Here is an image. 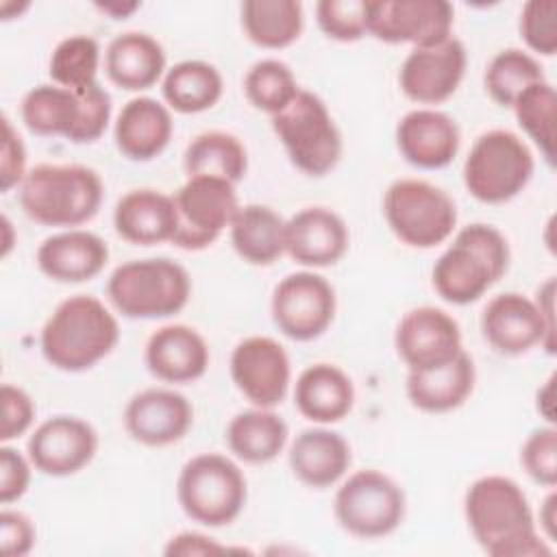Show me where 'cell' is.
<instances>
[{
    "mask_svg": "<svg viewBox=\"0 0 557 557\" xmlns=\"http://www.w3.org/2000/svg\"><path fill=\"white\" fill-rule=\"evenodd\" d=\"M187 176H211L237 185L248 170L246 146L226 131H205L196 135L183 154Z\"/></svg>",
    "mask_w": 557,
    "mask_h": 557,
    "instance_id": "836d02e7",
    "label": "cell"
},
{
    "mask_svg": "<svg viewBox=\"0 0 557 557\" xmlns=\"http://www.w3.org/2000/svg\"><path fill=\"white\" fill-rule=\"evenodd\" d=\"M553 389H555V374H550L544 385L537 389V396H535V407H537V413L548 422V424H555V409H553Z\"/></svg>",
    "mask_w": 557,
    "mask_h": 557,
    "instance_id": "681fc988",
    "label": "cell"
},
{
    "mask_svg": "<svg viewBox=\"0 0 557 557\" xmlns=\"http://www.w3.org/2000/svg\"><path fill=\"white\" fill-rule=\"evenodd\" d=\"M0 403H2V420H0V440L2 444L24 435L33 420H35V403L30 394L17 385L4 383L0 387Z\"/></svg>",
    "mask_w": 557,
    "mask_h": 557,
    "instance_id": "7bdbcfd3",
    "label": "cell"
},
{
    "mask_svg": "<svg viewBox=\"0 0 557 557\" xmlns=\"http://www.w3.org/2000/svg\"><path fill=\"white\" fill-rule=\"evenodd\" d=\"M285 224L268 205H239L228 226L233 250L250 265H272L285 255Z\"/></svg>",
    "mask_w": 557,
    "mask_h": 557,
    "instance_id": "1f68e13d",
    "label": "cell"
},
{
    "mask_svg": "<svg viewBox=\"0 0 557 557\" xmlns=\"http://www.w3.org/2000/svg\"><path fill=\"white\" fill-rule=\"evenodd\" d=\"M35 466L30 463L28 455H22L20 450L11 446L0 448V500L2 505H11L20 500L30 485V470Z\"/></svg>",
    "mask_w": 557,
    "mask_h": 557,
    "instance_id": "f6af8a7d",
    "label": "cell"
},
{
    "mask_svg": "<svg viewBox=\"0 0 557 557\" xmlns=\"http://www.w3.org/2000/svg\"><path fill=\"white\" fill-rule=\"evenodd\" d=\"M509 259L507 237L496 226L468 224L437 257L431 272L433 287L450 305L476 302L507 274Z\"/></svg>",
    "mask_w": 557,
    "mask_h": 557,
    "instance_id": "3957f363",
    "label": "cell"
},
{
    "mask_svg": "<svg viewBox=\"0 0 557 557\" xmlns=\"http://www.w3.org/2000/svg\"><path fill=\"white\" fill-rule=\"evenodd\" d=\"M120 324L96 296L74 294L61 300L41 329L44 359L63 372H85L113 352Z\"/></svg>",
    "mask_w": 557,
    "mask_h": 557,
    "instance_id": "7a4b0ae2",
    "label": "cell"
},
{
    "mask_svg": "<svg viewBox=\"0 0 557 557\" xmlns=\"http://www.w3.org/2000/svg\"><path fill=\"white\" fill-rule=\"evenodd\" d=\"M239 11L246 37L265 50L292 46L305 26V13L298 0H246Z\"/></svg>",
    "mask_w": 557,
    "mask_h": 557,
    "instance_id": "e575fe53",
    "label": "cell"
},
{
    "mask_svg": "<svg viewBox=\"0 0 557 557\" xmlns=\"http://www.w3.org/2000/svg\"><path fill=\"white\" fill-rule=\"evenodd\" d=\"M466 67V46L448 37L433 46L411 48L398 72V87L418 104H440L459 89Z\"/></svg>",
    "mask_w": 557,
    "mask_h": 557,
    "instance_id": "2e32d148",
    "label": "cell"
},
{
    "mask_svg": "<svg viewBox=\"0 0 557 557\" xmlns=\"http://www.w3.org/2000/svg\"><path fill=\"white\" fill-rule=\"evenodd\" d=\"M403 487L379 470H357L335 492L333 513L339 527L361 540L392 535L405 520Z\"/></svg>",
    "mask_w": 557,
    "mask_h": 557,
    "instance_id": "8fae6325",
    "label": "cell"
},
{
    "mask_svg": "<svg viewBox=\"0 0 557 557\" xmlns=\"http://www.w3.org/2000/svg\"><path fill=\"white\" fill-rule=\"evenodd\" d=\"M100 46L89 35H70L61 39L48 61L50 81L72 91H85L98 83Z\"/></svg>",
    "mask_w": 557,
    "mask_h": 557,
    "instance_id": "74e56055",
    "label": "cell"
},
{
    "mask_svg": "<svg viewBox=\"0 0 557 557\" xmlns=\"http://www.w3.org/2000/svg\"><path fill=\"white\" fill-rule=\"evenodd\" d=\"M300 91L294 72L278 59H261L252 63L244 76V94L248 102L270 115L285 109Z\"/></svg>",
    "mask_w": 557,
    "mask_h": 557,
    "instance_id": "f35d334b",
    "label": "cell"
},
{
    "mask_svg": "<svg viewBox=\"0 0 557 557\" xmlns=\"http://www.w3.org/2000/svg\"><path fill=\"white\" fill-rule=\"evenodd\" d=\"M104 72L124 91H144L163 81L165 50L148 33L126 30L115 35L104 50Z\"/></svg>",
    "mask_w": 557,
    "mask_h": 557,
    "instance_id": "f1b7e54d",
    "label": "cell"
},
{
    "mask_svg": "<svg viewBox=\"0 0 557 557\" xmlns=\"http://www.w3.org/2000/svg\"><path fill=\"white\" fill-rule=\"evenodd\" d=\"M461 133L457 122L437 109L420 107L407 111L396 124V148L400 157L420 170H442L459 152Z\"/></svg>",
    "mask_w": 557,
    "mask_h": 557,
    "instance_id": "44dd1931",
    "label": "cell"
},
{
    "mask_svg": "<svg viewBox=\"0 0 557 557\" xmlns=\"http://www.w3.org/2000/svg\"><path fill=\"white\" fill-rule=\"evenodd\" d=\"M389 231L411 248H435L457 226V205L437 185L422 178H398L383 194Z\"/></svg>",
    "mask_w": 557,
    "mask_h": 557,
    "instance_id": "30bf717a",
    "label": "cell"
},
{
    "mask_svg": "<svg viewBox=\"0 0 557 557\" xmlns=\"http://www.w3.org/2000/svg\"><path fill=\"white\" fill-rule=\"evenodd\" d=\"M37 268L57 283H85L96 278L107 261V242L85 228H65L46 237L35 255Z\"/></svg>",
    "mask_w": 557,
    "mask_h": 557,
    "instance_id": "603a6c76",
    "label": "cell"
},
{
    "mask_svg": "<svg viewBox=\"0 0 557 557\" xmlns=\"http://www.w3.org/2000/svg\"><path fill=\"white\" fill-rule=\"evenodd\" d=\"M542 63L522 48H505L492 57L487 63L483 83L487 96L500 104L511 109L516 98L531 87L533 83L544 81Z\"/></svg>",
    "mask_w": 557,
    "mask_h": 557,
    "instance_id": "d590c367",
    "label": "cell"
},
{
    "mask_svg": "<svg viewBox=\"0 0 557 557\" xmlns=\"http://www.w3.org/2000/svg\"><path fill=\"white\" fill-rule=\"evenodd\" d=\"M294 405L313 424L344 420L355 405V385L335 363H313L294 383Z\"/></svg>",
    "mask_w": 557,
    "mask_h": 557,
    "instance_id": "f546056e",
    "label": "cell"
},
{
    "mask_svg": "<svg viewBox=\"0 0 557 557\" xmlns=\"http://www.w3.org/2000/svg\"><path fill=\"white\" fill-rule=\"evenodd\" d=\"M533 172L535 159L527 141L507 128H492L474 139L463 161V185L479 202L503 205L529 185Z\"/></svg>",
    "mask_w": 557,
    "mask_h": 557,
    "instance_id": "ba28073f",
    "label": "cell"
},
{
    "mask_svg": "<svg viewBox=\"0 0 557 557\" xmlns=\"http://www.w3.org/2000/svg\"><path fill=\"white\" fill-rule=\"evenodd\" d=\"M176 498L189 520L218 529L239 518L246 507L248 483L231 457L200 453L181 468Z\"/></svg>",
    "mask_w": 557,
    "mask_h": 557,
    "instance_id": "52a82bcc",
    "label": "cell"
},
{
    "mask_svg": "<svg viewBox=\"0 0 557 557\" xmlns=\"http://www.w3.org/2000/svg\"><path fill=\"white\" fill-rule=\"evenodd\" d=\"M481 333L498 355L518 357L535 346L555 355V342L546 333L535 300L520 292H503L487 300L481 313Z\"/></svg>",
    "mask_w": 557,
    "mask_h": 557,
    "instance_id": "ac0fdd59",
    "label": "cell"
},
{
    "mask_svg": "<svg viewBox=\"0 0 557 557\" xmlns=\"http://www.w3.org/2000/svg\"><path fill=\"white\" fill-rule=\"evenodd\" d=\"M22 211L44 226L76 228L89 222L104 196L94 168L81 163H39L17 187Z\"/></svg>",
    "mask_w": 557,
    "mask_h": 557,
    "instance_id": "277c9868",
    "label": "cell"
},
{
    "mask_svg": "<svg viewBox=\"0 0 557 557\" xmlns=\"http://www.w3.org/2000/svg\"><path fill=\"white\" fill-rule=\"evenodd\" d=\"M111 96L100 83L85 91L44 83L24 94L20 115L35 135L91 144L104 135L111 122Z\"/></svg>",
    "mask_w": 557,
    "mask_h": 557,
    "instance_id": "8992f818",
    "label": "cell"
},
{
    "mask_svg": "<svg viewBox=\"0 0 557 557\" xmlns=\"http://www.w3.org/2000/svg\"><path fill=\"white\" fill-rule=\"evenodd\" d=\"M394 346L409 370L437 368L463 350L457 320L444 309L429 305L409 309L400 318Z\"/></svg>",
    "mask_w": 557,
    "mask_h": 557,
    "instance_id": "d6986e66",
    "label": "cell"
},
{
    "mask_svg": "<svg viewBox=\"0 0 557 557\" xmlns=\"http://www.w3.org/2000/svg\"><path fill=\"white\" fill-rule=\"evenodd\" d=\"M209 359L205 337L187 324H165L157 329L144 350L148 372L163 383L198 381L207 372Z\"/></svg>",
    "mask_w": 557,
    "mask_h": 557,
    "instance_id": "cb8c5ba5",
    "label": "cell"
},
{
    "mask_svg": "<svg viewBox=\"0 0 557 557\" xmlns=\"http://www.w3.org/2000/svg\"><path fill=\"white\" fill-rule=\"evenodd\" d=\"M366 0H320L315 20L320 30L335 41L352 44L368 35Z\"/></svg>",
    "mask_w": 557,
    "mask_h": 557,
    "instance_id": "ab89813d",
    "label": "cell"
},
{
    "mask_svg": "<svg viewBox=\"0 0 557 557\" xmlns=\"http://www.w3.org/2000/svg\"><path fill=\"white\" fill-rule=\"evenodd\" d=\"M524 472L544 487L557 485V429L555 424L540 426L529 433L520 448Z\"/></svg>",
    "mask_w": 557,
    "mask_h": 557,
    "instance_id": "60d3db41",
    "label": "cell"
},
{
    "mask_svg": "<svg viewBox=\"0 0 557 557\" xmlns=\"http://www.w3.org/2000/svg\"><path fill=\"white\" fill-rule=\"evenodd\" d=\"M335 289L313 270L292 272L272 292L270 311L274 326L294 342L318 339L333 324Z\"/></svg>",
    "mask_w": 557,
    "mask_h": 557,
    "instance_id": "4fadbf2b",
    "label": "cell"
},
{
    "mask_svg": "<svg viewBox=\"0 0 557 557\" xmlns=\"http://www.w3.org/2000/svg\"><path fill=\"white\" fill-rule=\"evenodd\" d=\"M537 522H540V533L548 540V542H555V527H557V494L555 490L550 487L548 496L542 500L540 505V516H537Z\"/></svg>",
    "mask_w": 557,
    "mask_h": 557,
    "instance_id": "c3c4849f",
    "label": "cell"
},
{
    "mask_svg": "<svg viewBox=\"0 0 557 557\" xmlns=\"http://www.w3.org/2000/svg\"><path fill=\"white\" fill-rule=\"evenodd\" d=\"M194 422L189 400L170 387H148L131 396L124 407L126 433L150 448L181 442Z\"/></svg>",
    "mask_w": 557,
    "mask_h": 557,
    "instance_id": "ffe728a7",
    "label": "cell"
},
{
    "mask_svg": "<svg viewBox=\"0 0 557 557\" xmlns=\"http://www.w3.org/2000/svg\"><path fill=\"white\" fill-rule=\"evenodd\" d=\"M115 233L133 246L172 242L176 233L174 196L152 187H137L120 196L113 209Z\"/></svg>",
    "mask_w": 557,
    "mask_h": 557,
    "instance_id": "484cf974",
    "label": "cell"
},
{
    "mask_svg": "<svg viewBox=\"0 0 557 557\" xmlns=\"http://www.w3.org/2000/svg\"><path fill=\"white\" fill-rule=\"evenodd\" d=\"M272 131L292 165L307 176H324L342 159V133L324 100L313 91L300 89L285 109L272 115Z\"/></svg>",
    "mask_w": 557,
    "mask_h": 557,
    "instance_id": "9c48e42d",
    "label": "cell"
},
{
    "mask_svg": "<svg viewBox=\"0 0 557 557\" xmlns=\"http://www.w3.org/2000/svg\"><path fill=\"white\" fill-rule=\"evenodd\" d=\"M174 133V120L168 104L150 96L131 98L115 117V148L131 161H150L159 157Z\"/></svg>",
    "mask_w": 557,
    "mask_h": 557,
    "instance_id": "d4e9b609",
    "label": "cell"
},
{
    "mask_svg": "<svg viewBox=\"0 0 557 557\" xmlns=\"http://www.w3.org/2000/svg\"><path fill=\"white\" fill-rule=\"evenodd\" d=\"M165 555H222L228 553L226 546L218 544L213 537L198 533V531H183L178 535H172L165 550Z\"/></svg>",
    "mask_w": 557,
    "mask_h": 557,
    "instance_id": "7dc6e473",
    "label": "cell"
},
{
    "mask_svg": "<svg viewBox=\"0 0 557 557\" xmlns=\"http://www.w3.org/2000/svg\"><path fill=\"white\" fill-rule=\"evenodd\" d=\"M463 516L472 537L490 557L553 555L527 494L509 476L485 474L472 481L466 490Z\"/></svg>",
    "mask_w": 557,
    "mask_h": 557,
    "instance_id": "6da1fadb",
    "label": "cell"
},
{
    "mask_svg": "<svg viewBox=\"0 0 557 557\" xmlns=\"http://www.w3.org/2000/svg\"><path fill=\"white\" fill-rule=\"evenodd\" d=\"M37 531L33 520L15 509H2L0 513V548L4 557H24L33 550Z\"/></svg>",
    "mask_w": 557,
    "mask_h": 557,
    "instance_id": "bcb514c9",
    "label": "cell"
},
{
    "mask_svg": "<svg viewBox=\"0 0 557 557\" xmlns=\"http://www.w3.org/2000/svg\"><path fill=\"white\" fill-rule=\"evenodd\" d=\"M350 246V233L339 213L326 207H305L285 224V255L305 268L335 265Z\"/></svg>",
    "mask_w": 557,
    "mask_h": 557,
    "instance_id": "7402d4cb",
    "label": "cell"
},
{
    "mask_svg": "<svg viewBox=\"0 0 557 557\" xmlns=\"http://www.w3.org/2000/svg\"><path fill=\"white\" fill-rule=\"evenodd\" d=\"M2 231H4V239H2V257H7L9 255V250H11V222H9V218L7 215H2Z\"/></svg>",
    "mask_w": 557,
    "mask_h": 557,
    "instance_id": "816d5d0a",
    "label": "cell"
},
{
    "mask_svg": "<svg viewBox=\"0 0 557 557\" xmlns=\"http://www.w3.org/2000/svg\"><path fill=\"white\" fill-rule=\"evenodd\" d=\"M237 392L252 405L274 409L292 383L289 355L274 337L250 335L237 342L228 361Z\"/></svg>",
    "mask_w": 557,
    "mask_h": 557,
    "instance_id": "9a60e30c",
    "label": "cell"
},
{
    "mask_svg": "<svg viewBox=\"0 0 557 557\" xmlns=\"http://www.w3.org/2000/svg\"><path fill=\"white\" fill-rule=\"evenodd\" d=\"M102 13L111 15L113 20H124L128 17L133 11L139 9V2H104V4H96Z\"/></svg>",
    "mask_w": 557,
    "mask_h": 557,
    "instance_id": "f907efd6",
    "label": "cell"
},
{
    "mask_svg": "<svg viewBox=\"0 0 557 557\" xmlns=\"http://www.w3.org/2000/svg\"><path fill=\"white\" fill-rule=\"evenodd\" d=\"M222 91L224 81L220 70L200 59H187L172 65L161 81V94L168 109L185 115L213 109L222 98Z\"/></svg>",
    "mask_w": 557,
    "mask_h": 557,
    "instance_id": "d6a6232c",
    "label": "cell"
},
{
    "mask_svg": "<svg viewBox=\"0 0 557 557\" xmlns=\"http://www.w3.org/2000/svg\"><path fill=\"white\" fill-rule=\"evenodd\" d=\"M287 461L300 483L313 490H324L344 479L352 463V453L337 431L320 424L305 429L294 437Z\"/></svg>",
    "mask_w": 557,
    "mask_h": 557,
    "instance_id": "4316f807",
    "label": "cell"
},
{
    "mask_svg": "<svg viewBox=\"0 0 557 557\" xmlns=\"http://www.w3.org/2000/svg\"><path fill=\"white\" fill-rule=\"evenodd\" d=\"M518 126L533 139L544 161L555 165V117H557V94L555 87L544 78L527 87L511 104Z\"/></svg>",
    "mask_w": 557,
    "mask_h": 557,
    "instance_id": "8d00e7d4",
    "label": "cell"
},
{
    "mask_svg": "<svg viewBox=\"0 0 557 557\" xmlns=\"http://www.w3.org/2000/svg\"><path fill=\"white\" fill-rule=\"evenodd\" d=\"M26 148L11 120L2 115V150H0V191L9 194L26 178Z\"/></svg>",
    "mask_w": 557,
    "mask_h": 557,
    "instance_id": "ee69618b",
    "label": "cell"
},
{
    "mask_svg": "<svg viewBox=\"0 0 557 557\" xmlns=\"http://www.w3.org/2000/svg\"><path fill=\"white\" fill-rule=\"evenodd\" d=\"M226 446L244 463L263 466L274 461L289 437L287 422L265 407H250L235 413L226 426Z\"/></svg>",
    "mask_w": 557,
    "mask_h": 557,
    "instance_id": "4dcf8cb0",
    "label": "cell"
},
{
    "mask_svg": "<svg viewBox=\"0 0 557 557\" xmlns=\"http://www.w3.org/2000/svg\"><path fill=\"white\" fill-rule=\"evenodd\" d=\"M476 368L472 357L461 350L450 361L429 368L407 372V398L424 413H446L461 407L474 392Z\"/></svg>",
    "mask_w": 557,
    "mask_h": 557,
    "instance_id": "83f0119b",
    "label": "cell"
},
{
    "mask_svg": "<svg viewBox=\"0 0 557 557\" xmlns=\"http://www.w3.org/2000/svg\"><path fill=\"white\" fill-rule=\"evenodd\" d=\"M366 20L368 35L379 41L420 48L453 37L455 9L446 0H372Z\"/></svg>",
    "mask_w": 557,
    "mask_h": 557,
    "instance_id": "5bb4252c",
    "label": "cell"
},
{
    "mask_svg": "<svg viewBox=\"0 0 557 557\" xmlns=\"http://www.w3.org/2000/svg\"><path fill=\"white\" fill-rule=\"evenodd\" d=\"M176 233L172 244L181 250H205L231 226L239 209L235 185L211 176H187L174 191Z\"/></svg>",
    "mask_w": 557,
    "mask_h": 557,
    "instance_id": "7c38bea8",
    "label": "cell"
},
{
    "mask_svg": "<svg viewBox=\"0 0 557 557\" xmlns=\"http://www.w3.org/2000/svg\"><path fill=\"white\" fill-rule=\"evenodd\" d=\"M191 296L189 272L168 257L131 259L107 281L111 307L131 320H163L185 309Z\"/></svg>",
    "mask_w": 557,
    "mask_h": 557,
    "instance_id": "5b68a950",
    "label": "cell"
},
{
    "mask_svg": "<svg viewBox=\"0 0 557 557\" xmlns=\"http://www.w3.org/2000/svg\"><path fill=\"white\" fill-rule=\"evenodd\" d=\"M520 37L531 52L553 57L557 52V2L529 0L520 11Z\"/></svg>",
    "mask_w": 557,
    "mask_h": 557,
    "instance_id": "b9f144b4",
    "label": "cell"
},
{
    "mask_svg": "<svg viewBox=\"0 0 557 557\" xmlns=\"http://www.w3.org/2000/svg\"><path fill=\"white\" fill-rule=\"evenodd\" d=\"M98 450L96 429L78 416H52L28 437L26 455L46 476H72L87 468Z\"/></svg>",
    "mask_w": 557,
    "mask_h": 557,
    "instance_id": "e0dca14e",
    "label": "cell"
}]
</instances>
